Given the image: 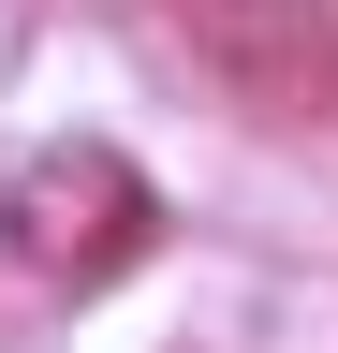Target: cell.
Instances as JSON below:
<instances>
[{"instance_id": "6da1fadb", "label": "cell", "mask_w": 338, "mask_h": 353, "mask_svg": "<svg viewBox=\"0 0 338 353\" xmlns=\"http://www.w3.org/2000/svg\"><path fill=\"white\" fill-rule=\"evenodd\" d=\"M0 250L30 265V280H118V265L147 250V176L103 148V132H59V148H30L0 176Z\"/></svg>"}, {"instance_id": "7a4b0ae2", "label": "cell", "mask_w": 338, "mask_h": 353, "mask_svg": "<svg viewBox=\"0 0 338 353\" xmlns=\"http://www.w3.org/2000/svg\"><path fill=\"white\" fill-rule=\"evenodd\" d=\"M177 30H191L221 74H250V88L338 74V0H177Z\"/></svg>"}]
</instances>
